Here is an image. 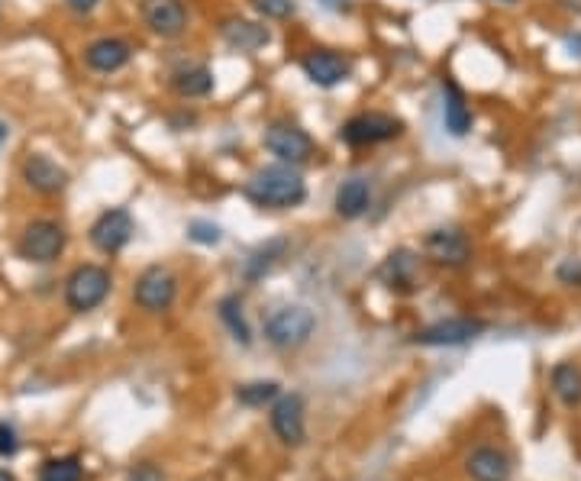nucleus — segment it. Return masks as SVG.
Masks as SVG:
<instances>
[{"instance_id": "6ab92c4d", "label": "nucleus", "mask_w": 581, "mask_h": 481, "mask_svg": "<svg viewBox=\"0 0 581 481\" xmlns=\"http://www.w3.org/2000/svg\"><path fill=\"white\" fill-rule=\"evenodd\" d=\"M465 465H469V475L475 481H507L510 478V459L494 446L475 449Z\"/></svg>"}, {"instance_id": "c756f323", "label": "nucleus", "mask_w": 581, "mask_h": 481, "mask_svg": "<svg viewBox=\"0 0 581 481\" xmlns=\"http://www.w3.org/2000/svg\"><path fill=\"white\" fill-rule=\"evenodd\" d=\"M20 449V440H17V430H13V423H0V456H17Z\"/></svg>"}, {"instance_id": "473e14b6", "label": "nucleus", "mask_w": 581, "mask_h": 481, "mask_svg": "<svg viewBox=\"0 0 581 481\" xmlns=\"http://www.w3.org/2000/svg\"><path fill=\"white\" fill-rule=\"evenodd\" d=\"M323 7L333 10V13H346L349 10V0H320Z\"/></svg>"}, {"instance_id": "20e7f679", "label": "nucleus", "mask_w": 581, "mask_h": 481, "mask_svg": "<svg viewBox=\"0 0 581 481\" xmlns=\"http://www.w3.org/2000/svg\"><path fill=\"white\" fill-rule=\"evenodd\" d=\"M404 133V120L391 117V113H381V110H368V113H356L343 123L339 130V139L352 149H372L381 143H391Z\"/></svg>"}, {"instance_id": "f704fd0d", "label": "nucleus", "mask_w": 581, "mask_h": 481, "mask_svg": "<svg viewBox=\"0 0 581 481\" xmlns=\"http://www.w3.org/2000/svg\"><path fill=\"white\" fill-rule=\"evenodd\" d=\"M0 481H17V478H13V475H10L7 469H0Z\"/></svg>"}, {"instance_id": "b1692460", "label": "nucleus", "mask_w": 581, "mask_h": 481, "mask_svg": "<svg viewBox=\"0 0 581 481\" xmlns=\"http://www.w3.org/2000/svg\"><path fill=\"white\" fill-rule=\"evenodd\" d=\"M220 317H223V323L230 327V333L239 339V343H243V346L252 343L249 327H246V317H243V304H239L236 297H223V301H220Z\"/></svg>"}, {"instance_id": "393cba45", "label": "nucleus", "mask_w": 581, "mask_h": 481, "mask_svg": "<svg viewBox=\"0 0 581 481\" xmlns=\"http://www.w3.org/2000/svg\"><path fill=\"white\" fill-rule=\"evenodd\" d=\"M278 398V385L275 381H252V385L236 388V401L246 407H265L268 401Z\"/></svg>"}, {"instance_id": "dca6fc26", "label": "nucleus", "mask_w": 581, "mask_h": 481, "mask_svg": "<svg viewBox=\"0 0 581 481\" xmlns=\"http://www.w3.org/2000/svg\"><path fill=\"white\" fill-rule=\"evenodd\" d=\"M443 123L449 136H469L472 130V107H469V97L459 88L452 78H443Z\"/></svg>"}, {"instance_id": "a211bd4d", "label": "nucleus", "mask_w": 581, "mask_h": 481, "mask_svg": "<svg viewBox=\"0 0 581 481\" xmlns=\"http://www.w3.org/2000/svg\"><path fill=\"white\" fill-rule=\"evenodd\" d=\"M333 207H336V214L343 217V220L365 217L368 207H372V185H368L365 178H346L343 185L336 188Z\"/></svg>"}, {"instance_id": "1a4fd4ad", "label": "nucleus", "mask_w": 581, "mask_h": 481, "mask_svg": "<svg viewBox=\"0 0 581 481\" xmlns=\"http://www.w3.org/2000/svg\"><path fill=\"white\" fill-rule=\"evenodd\" d=\"M91 246L104 256H117V252L133 239V217L126 207H110L91 223Z\"/></svg>"}, {"instance_id": "f3484780", "label": "nucleus", "mask_w": 581, "mask_h": 481, "mask_svg": "<svg viewBox=\"0 0 581 481\" xmlns=\"http://www.w3.org/2000/svg\"><path fill=\"white\" fill-rule=\"evenodd\" d=\"M220 36H223L226 46L236 49V52H255V49L268 46V39H272L262 23L246 20V17H226L220 23Z\"/></svg>"}, {"instance_id": "4468645a", "label": "nucleus", "mask_w": 581, "mask_h": 481, "mask_svg": "<svg viewBox=\"0 0 581 481\" xmlns=\"http://www.w3.org/2000/svg\"><path fill=\"white\" fill-rule=\"evenodd\" d=\"M130 59H133V46L120 36H101L84 46V65L97 75L120 72L123 65H130Z\"/></svg>"}, {"instance_id": "f257e3e1", "label": "nucleus", "mask_w": 581, "mask_h": 481, "mask_svg": "<svg viewBox=\"0 0 581 481\" xmlns=\"http://www.w3.org/2000/svg\"><path fill=\"white\" fill-rule=\"evenodd\" d=\"M246 197L255 207L291 210L307 201V181L294 165L275 162V165L259 168V172L246 181Z\"/></svg>"}, {"instance_id": "5701e85b", "label": "nucleus", "mask_w": 581, "mask_h": 481, "mask_svg": "<svg viewBox=\"0 0 581 481\" xmlns=\"http://www.w3.org/2000/svg\"><path fill=\"white\" fill-rule=\"evenodd\" d=\"M81 478H84V469H81L78 456L49 459V462H42V469H39V481H81Z\"/></svg>"}, {"instance_id": "c85d7f7f", "label": "nucleus", "mask_w": 581, "mask_h": 481, "mask_svg": "<svg viewBox=\"0 0 581 481\" xmlns=\"http://www.w3.org/2000/svg\"><path fill=\"white\" fill-rule=\"evenodd\" d=\"M556 278L562 285H575L581 288V259H565L559 268H556Z\"/></svg>"}, {"instance_id": "c9c22d12", "label": "nucleus", "mask_w": 581, "mask_h": 481, "mask_svg": "<svg viewBox=\"0 0 581 481\" xmlns=\"http://www.w3.org/2000/svg\"><path fill=\"white\" fill-rule=\"evenodd\" d=\"M501 4H517V0H501Z\"/></svg>"}, {"instance_id": "a878e982", "label": "nucleus", "mask_w": 581, "mask_h": 481, "mask_svg": "<svg viewBox=\"0 0 581 481\" xmlns=\"http://www.w3.org/2000/svg\"><path fill=\"white\" fill-rule=\"evenodd\" d=\"M281 252H285V239H275V243H268L265 249H259L255 256L249 259V265H246V278L249 281H255V278H262L268 268H272L278 259H281Z\"/></svg>"}, {"instance_id": "aec40b11", "label": "nucleus", "mask_w": 581, "mask_h": 481, "mask_svg": "<svg viewBox=\"0 0 581 481\" xmlns=\"http://www.w3.org/2000/svg\"><path fill=\"white\" fill-rule=\"evenodd\" d=\"M172 91L184 101H194V97H207L214 91V72L207 65H188V68H178L172 75Z\"/></svg>"}, {"instance_id": "2f4dec72", "label": "nucleus", "mask_w": 581, "mask_h": 481, "mask_svg": "<svg viewBox=\"0 0 581 481\" xmlns=\"http://www.w3.org/2000/svg\"><path fill=\"white\" fill-rule=\"evenodd\" d=\"M101 0H65V7L72 10V13H78V17H84V13H91Z\"/></svg>"}, {"instance_id": "2eb2a0df", "label": "nucleus", "mask_w": 581, "mask_h": 481, "mask_svg": "<svg viewBox=\"0 0 581 481\" xmlns=\"http://www.w3.org/2000/svg\"><path fill=\"white\" fill-rule=\"evenodd\" d=\"M272 430L278 433V440L288 443V446H301L304 443L307 427H304V401H301V394H285V398L275 401V407H272Z\"/></svg>"}, {"instance_id": "f03ea898", "label": "nucleus", "mask_w": 581, "mask_h": 481, "mask_svg": "<svg viewBox=\"0 0 581 481\" xmlns=\"http://www.w3.org/2000/svg\"><path fill=\"white\" fill-rule=\"evenodd\" d=\"M317 330L314 310L304 304H285L265 317V339L275 349H297L304 346Z\"/></svg>"}, {"instance_id": "cd10ccee", "label": "nucleus", "mask_w": 581, "mask_h": 481, "mask_svg": "<svg viewBox=\"0 0 581 481\" xmlns=\"http://www.w3.org/2000/svg\"><path fill=\"white\" fill-rule=\"evenodd\" d=\"M188 236L194 239V243H201V246H217L223 233H220V226L210 223V220H191L188 223Z\"/></svg>"}, {"instance_id": "7ed1b4c3", "label": "nucleus", "mask_w": 581, "mask_h": 481, "mask_svg": "<svg viewBox=\"0 0 581 481\" xmlns=\"http://www.w3.org/2000/svg\"><path fill=\"white\" fill-rule=\"evenodd\" d=\"M113 288V278L104 265H78L72 275L65 278V304L75 314H88V310L101 307Z\"/></svg>"}, {"instance_id": "412c9836", "label": "nucleus", "mask_w": 581, "mask_h": 481, "mask_svg": "<svg viewBox=\"0 0 581 481\" xmlns=\"http://www.w3.org/2000/svg\"><path fill=\"white\" fill-rule=\"evenodd\" d=\"M381 278L388 281V288L414 291L417 288V259H414V252H410V249L391 252L388 262L381 265Z\"/></svg>"}, {"instance_id": "9d476101", "label": "nucleus", "mask_w": 581, "mask_h": 481, "mask_svg": "<svg viewBox=\"0 0 581 481\" xmlns=\"http://www.w3.org/2000/svg\"><path fill=\"white\" fill-rule=\"evenodd\" d=\"M139 13H143L149 33L159 39H178L188 33V7H184V0H143Z\"/></svg>"}, {"instance_id": "9b49d317", "label": "nucleus", "mask_w": 581, "mask_h": 481, "mask_svg": "<svg viewBox=\"0 0 581 481\" xmlns=\"http://www.w3.org/2000/svg\"><path fill=\"white\" fill-rule=\"evenodd\" d=\"M481 333H485V323L481 320H472V317H452V320H439L433 323V327L427 330H417L414 333V343L417 346H465L472 343V339H478Z\"/></svg>"}, {"instance_id": "f8f14e48", "label": "nucleus", "mask_w": 581, "mask_h": 481, "mask_svg": "<svg viewBox=\"0 0 581 481\" xmlns=\"http://www.w3.org/2000/svg\"><path fill=\"white\" fill-rule=\"evenodd\" d=\"M301 68L317 88H336L352 75V62L336 49H310L301 59Z\"/></svg>"}, {"instance_id": "0eeeda50", "label": "nucleus", "mask_w": 581, "mask_h": 481, "mask_svg": "<svg viewBox=\"0 0 581 481\" xmlns=\"http://www.w3.org/2000/svg\"><path fill=\"white\" fill-rule=\"evenodd\" d=\"M175 297H178V278L162 265H152L136 278L133 301L136 307H143L146 314H162V310L175 304Z\"/></svg>"}, {"instance_id": "ddd939ff", "label": "nucleus", "mask_w": 581, "mask_h": 481, "mask_svg": "<svg viewBox=\"0 0 581 481\" xmlns=\"http://www.w3.org/2000/svg\"><path fill=\"white\" fill-rule=\"evenodd\" d=\"M23 181L30 191L52 197L68 188V172L55 159H49L46 152H30L23 159Z\"/></svg>"}, {"instance_id": "4be33fe9", "label": "nucleus", "mask_w": 581, "mask_h": 481, "mask_svg": "<svg viewBox=\"0 0 581 481\" xmlns=\"http://www.w3.org/2000/svg\"><path fill=\"white\" fill-rule=\"evenodd\" d=\"M552 391L565 407H578L581 404V369L572 362H559L552 369Z\"/></svg>"}, {"instance_id": "72a5a7b5", "label": "nucleus", "mask_w": 581, "mask_h": 481, "mask_svg": "<svg viewBox=\"0 0 581 481\" xmlns=\"http://www.w3.org/2000/svg\"><path fill=\"white\" fill-rule=\"evenodd\" d=\"M7 133H10V126H7L4 120H0V143H4V139H7Z\"/></svg>"}, {"instance_id": "423d86ee", "label": "nucleus", "mask_w": 581, "mask_h": 481, "mask_svg": "<svg viewBox=\"0 0 581 481\" xmlns=\"http://www.w3.org/2000/svg\"><path fill=\"white\" fill-rule=\"evenodd\" d=\"M68 233L59 220H33L20 236V256L33 265H49L65 252Z\"/></svg>"}, {"instance_id": "6e6552de", "label": "nucleus", "mask_w": 581, "mask_h": 481, "mask_svg": "<svg viewBox=\"0 0 581 481\" xmlns=\"http://www.w3.org/2000/svg\"><path fill=\"white\" fill-rule=\"evenodd\" d=\"M423 252L436 265L462 268L472 262V239L459 226H439V230H430L427 239H423Z\"/></svg>"}, {"instance_id": "7c9ffc66", "label": "nucleus", "mask_w": 581, "mask_h": 481, "mask_svg": "<svg viewBox=\"0 0 581 481\" xmlns=\"http://www.w3.org/2000/svg\"><path fill=\"white\" fill-rule=\"evenodd\" d=\"M126 481H165L162 469L159 465H152V462H139L130 469V475H126Z\"/></svg>"}, {"instance_id": "39448f33", "label": "nucleus", "mask_w": 581, "mask_h": 481, "mask_svg": "<svg viewBox=\"0 0 581 481\" xmlns=\"http://www.w3.org/2000/svg\"><path fill=\"white\" fill-rule=\"evenodd\" d=\"M262 143H265V149L272 152L278 162L294 165V168L307 165L317 155V143L297 123H272V126H265Z\"/></svg>"}, {"instance_id": "bb28decb", "label": "nucleus", "mask_w": 581, "mask_h": 481, "mask_svg": "<svg viewBox=\"0 0 581 481\" xmlns=\"http://www.w3.org/2000/svg\"><path fill=\"white\" fill-rule=\"evenodd\" d=\"M255 13H262L265 20H288L294 17V0H252Z\"/></svg>"}]
</instances>
